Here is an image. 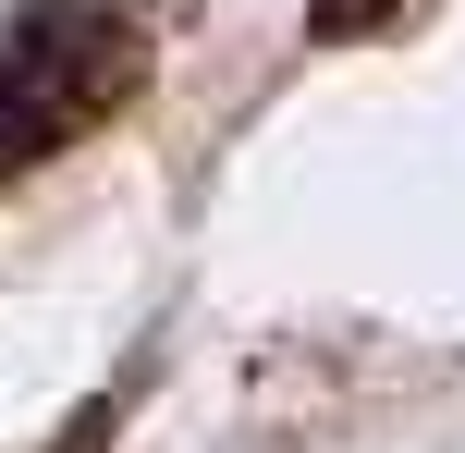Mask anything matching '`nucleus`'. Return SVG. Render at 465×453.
<instances>
[{
	"instance_id": "f257e3e1",
	"label": "nucleus",
	"mask_w": 465,
	"mask_h": 453,
	"mask_svg": "<svg viewBox=\"0 0 465 453\" xmlns=\"http://www.w3.org/2000/svg\"><path fill=\"white\" fill-rule=\"evenodd\" d=\"M147 98V25L111 0H37L0 25V184H25L37 160L111 135Z\"/></svg>"
},
{
	"instance_id": "f03ea898",
	"label": "nucleus",
	"mask_w": 465,
	"mask_h": 453,
	"mask_svg": "<svg viewBox=\"0 0 465 453\" xmlns=\"http://www.w3.org/2000/svg\"><path fill=\"white\" fill-rule=\"evenodd\" d=\"M429 0H306V37L319 49H368V37H392V25H417Z\"/></svg>"
}]
</instances>
